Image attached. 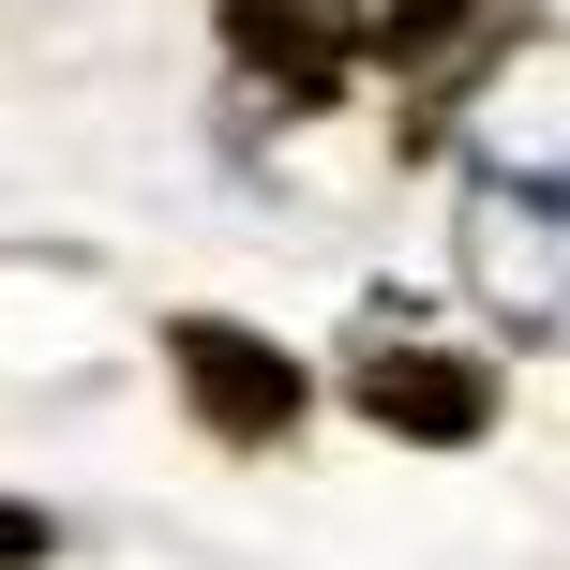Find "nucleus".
Instances as JSON below:
<instances>
[{
    "label": "nucleus",
    "mask_w": 570,
    "mask_h": 570,
    "mask_svg": "<svg viewBox=\"0 0 570 570\" xmlns=\"http://www.w3.org/2000/svg\"><path fill=\"white\" fill-rule=\"evenodd\" d=\"M451 256L511 345H570V166H481Z\"/></svg>",
    "instance_id": "obj_1"
},
{
    "label": "nucleus",
    "mask_w": 570,
    "mask_h": 570,
    "mask_svg": "<svg viewBox=\"0 0 570 570\" xmlns=\"http://www.w3.org/2000/svg\"><path fill=\"white\" fill-rule=\"evenodd\" d=\"M166 375H180V421L210 435V451H285L315 405V375L285 361L271 331H240V315H180L166 331Z\"/></svg>",
    "instance_id": "obj_2"
},
{
    "label": "nucleus",
    "mask_w": 570,
    "mask_h": 570,
    "mask_svg": "<svg viewBox=\"0 0 570 570\" xmlns=\"http://www.w3.org/2000/svg\"><path fill=\"white\" fill-rule=\"evenodd\" d=\"M345 405L405 451H481L495 435V375L451 361V345H405L391 315H361V345H345Z\"/></svg>",
    "instance_id": "obj_3"
},
{
    "label": "nucleus",
    "mask_w": 570,
    "mask_h": 570,
    "mask_svg": "<svg viewBox=\"0 0 570 570\" xmlns=\"http://www.w3.org/2000/svg\"><path fill=\"white\" fill-rule=\"evenodd\" d=\"M226 60L240 90L285 120L345 106V76H361V0H226Z\"/></svg>",
    "instance_id": "obj_4"
},
{
    "label": "nucleus",
    "mask_w": 570,
    "mask_h": 570,
    "mask_svg": "<svg viewBox=\"0 0 570 570\" xmlns=\"http://www.w3.org/2000/svg\"><path fill=\"white\" fill-rule=\"evenodd\" d=\"M465 16H481V0H391V30H361V60H391V76H421V60L451 46Z\"/></svg>",
    "instance_id": "obj_5"
},
{
    "label": "nucleus",
    "mask_w": 570,
    "mask_h": 570,
    "mask_svg": "<svg viewBox=\"0 0 570 570\" xmlns=\"http://www.w3.org/2000/svg\"><path fill=\"white\" fill-rule=\"evenodd\" d=\"M46 556H60V525H46V511H16V495H0V570H46Z\"/></svg>",
    "instance_id": "obj_6"
}]
</instances>
